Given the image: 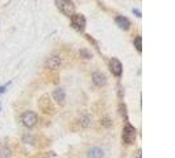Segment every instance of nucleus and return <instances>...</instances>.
<instances>
[{
    "label": "nucleus",
    "mask_w": 175,
    "mask_h": 158,
    "mask_svg": "<svg viewBox=\"0 0 175 158\" xmlns=\"http://www.w3.org/2000/svg\"><path fill=\"white\" fill-rule=\"evenodd\" d=\"M136 158H141V150H137V154H136Z\"/></svg>",
    "instance_id": "obj_20"
},
{
    "label": "nucleus",
    "mask_w": 175,
    "mask_h": 158,
    "mask_svg": "<svg viewBox=\"0 0 175 158\" xmlns=\"http://www.w3.org/2000/svg\"><path fill=\"white\" fill-rule=\"evenodd\" d=\"M9 83H11V82H8V83H7V84H4V86H0V95H2V94H4V91H5V88H7V86H8V84H9Z\"/></svg>",
    "instance_id": "obj_18"
},
{
    "label": "nucleus",
    "mask_w": 175,
    "mask_h": 158,
    "mask_svg": "<svg viewBox=\"0 0 175 158\" xmlns=\"http://www.w3.org/2000/svg\"><path fill=\"white\" fill-rule=\"evenodd\" d=\"M120 113H121V116H124L125 120H128V115H126V107H125V104H120Z\"/></svg>",
    "instance_id": "obj_15"
},
{
    "label": "nucleus",
    "mask_w": 175,
    "mask_h": 158,
    "mask_svg": "<svg viewBox=\"0 0 175 158\" xmlns=\"http://www.w3.org/2000/svg\"><path fill=\"white\" fill-rule=\"evenodd\" d=\"M21 121L26 128H33V126L37 124L38 117H37V115H36V112H33V111H25V112L21 115Z\"/></svg>",
    "instance_id": "obj_4"
},
{
    "label": "nucleus",
    "mask_w": 175,
    "mask_h": 158,
    "mask_svg": "<svg viewBox=\"0 0 175 158\" xmlns=\"http://www.w3.org/2000/svg\"><path fill=\"white\" fill-rule=\"evenodd\" d=\"M71 19V25L75 30L78 32H84L86 29V17L81 13H74L70 16Z\"/></svg>",
    "instance_id": "obj_3"
},
{
    "label": "nucleus",
    "mask_w": 175,
    "mask_h": 158,
    "mask_svg": "<svg viewBox=\"0 0 175 158\" xmlns=\"http://www.w3.org/2000/svg\"><path fill=\"white\" fill-rule=\"evenodd\" d=\"M133 43H134V46H136L138 53H141L142 51V37L141 36H136V38L133 40Z\"/></svg>",
    "instance_id": "obj_13"
},
{
    "label": "nucleus",
    "mask_w": 175,
    "mask_h": 158,
    "mask_svg": "<svg viewBox=\"0 0 175 158\" xmlns=\"http://www.w3.org/2000/svg\"><path fill=\"white\" fill-rule=\"evenodd\" d=\"M79 54H81V57L86 58V59H90V58H92V54H91L88 50H86V49H82V50H79Z\"/></svg>",
    "instance_id": "obj_14"
},
{
    "label": "nucleus",
    "mask_w": 175,
    "mask_h": 158,
    "mask_svg": "<svg viewBox=\"0 0 175 158\" xmlns=\"http://www.w3.org/2000/svg\"><path fill=\"white\" fill-rule=\"evenodd\" d=\"M109 69H111V73H112L115 77L120 78L121 74H122V63L118 61L117 58H111L109 59Z\"/></svg>",
    "instance_id": "obj_6"
},
{
    "label": "nucleus",
    "mask_w": 175,
    "mask_h": 158,
    "mask_svg": "<svg viewBox=\"0 0 175 158\" xmlns=\"http://www.w3.org/2000/svg\"><path fill=\"white\" fill-rule=\"evenodd\" d=\"M38 107L41 108L42 112H45V113H51L54 111V107L51 104V100L47 95H43V96L38 100Z\"/></svg>",
    "instance_id": "obj_5"
},
{
    "label": "nucleus",
    "mask_w": 175,
    "mask_h": 158,
    "mask_svg": "<svg viewBox=\"0 0 175 158\" xmlns=\"http://www.w3.org/2000/svg\"><path fill=\"white\" fill-rule=\"evenodd\" d=\"M132 12H133V13L137 16V17H141V12L138 11V9H136V8H133V11H132Z\"/></svg>",
    "instance_id": "obj_19"
},
{
    "label": "nucleus",
    "mask_w": 175,
    "mask_h": 158,
    "mask_svg": "<svg viewBox=\"0 0 175 158\" xmlns=\"http://www.w3.org/2000/svg\"><path fill=\"white\" fill-rule=\"evenodd\" d=\"M11 154H12V150L9 146H3L0 149V158H11Z\"/></svg>",
    "instance_id": "obj_12"
},
{
    "label": "nucleus",
    "mask_w": 175,
    "mask_h": 158,
    "mask_svg": "<svg viewBox=\"0 0 175 158\" xmlns=\"http://www.w3.org/2000/svg\"><path fill=\"white\" fill-rule=\"evenodd\" d=\"M90 124H91V121H90V117L88 116H84V117L82 118V125L84 126V128H87Z\"/></svg>",
    "instance_id": "obj_16"
},
{
    "label": "nucleus",
    "mask_w": 175,
    "mask_h": 158,
    "mask_svg": "<svg viewBox=\"0 0 175 158\" xmlns=\"http://www.w3.org/2000/svg\"><path fill=\"white\" fill-rule=\"evenodd\" d=\"M53 98H54V100L57 101L59 105H63V104H65V101H66V92H65V90H63V88L54 90Z\"/></svg>",
    "instance_id": "obj_8"
},
{
    "label": "nucleus",
    "mask_w": 175,
    "mask_h": 158,
    "mask_svg": "<svg viewBox=\"0 0 175 158\" xmlns=\"http://www.w3.org/2000/svg\"><path fill=\"white\" fill-rule=\"evenodd\" d=\"M0 111H2V105H0Z\"/></svg>",
    "instance_id": "obj_21"
},
{
    "label": "nucleus",
    "mask_w": 175,
    "mask_h": 158,
    "mask_svg": "<svg viewBox=\"0 0 175 158\" xmlns=\"http://www.w3.org/2000/svg\"><path fill=\"white\" fill-rule=\"evenodd\" d=\"M55 5L65 16L74 15V4L71 0H55Z\"/></svg>",
    "instance_id": "obj_2"
},
{
    "label": "nucleus",
    "mask_w": 175,
    "mask_h": 158,
    "mask_svg": "<svg viewBox=\"0 0 175 158\" xmlns=\"http://www.w3.org/2000/svg\"><path fill=\"white\" fill-rule=\"evenodd\" d=\"M101 125H104V126H107V128H108V126L112 125V121H111L108 117H105V118H103V120H101Z\"/></svg>",
    "instance_id": "obj_17"
},
{
    "label": "nucleus",
    "mask_w": 175,
    "mask_h": 158,
    "mask_svg": "<svg viewBox=\"0 0 175 158\" xmlns=\"http://www.w3.org/2000/svg\"><path fill=\"white\" fill-rule=\"evenodd\" d=\"M136 136H137L136 128L128 122V124L124 126V129H122V141H124L126 145H130L136 140Z\"/></svg>",
    "instance_id": "obj_1"
},
{
    "label": "nucleus",
    "mask_w": 175,
    "mask_h": 158,
    "mask_svg": "<svg viewBox=\"0 0 175 158\" xmlns=\"http://www.w3.org/2000/svg\"><path fill=\"white\" fill-rule=\"evenodd\" d=\"M92 82H94L95 86L101 87L107 83V78H105L104 74L100 73V71H95V73L92 74Z\"/></svg>",
    "instance_id": "obj_7"
},
{
    "label": "nucleus",
    "mask_w": 175,
    "mask_h": 158,
    "mask_svg": "<svg viewBox=\"0 0 175 158\" xmlns=\"http://www.w3.org/2000/svg\"><path fill=\"white\" fill-rule=\"evenodd\" d=\"M116 24L118 28H121L122 30H128L129 26H130V21L125 16H117L116 17Z\"/></svg>",
    "instance_id": "obj_10"
},
{
    "label": "nucleus",
    "mask_w": 175,
    "mask_h": 158,
    "mask_svg": "<svg viewBox=\"0 0 175 158\" xmlns=\"http://www.w3.org/2000/svg\"><path fill=\"white\" fill-rule=\"evenodd\" d=\"M87 156H88V158H103L104 157V150H103L101 148L95 146V148H91L88 150Z\"/></svg>",
    "instance_id": "obj_11"
},
{
    "label": "nucleus",
    "mask_w": 175,
    "mask_h": 158,
    "mask_svg": "<svg viewBox=\"0 0 175 158\" xmlns=\"http://www.w3.org/2000/svg\"><path fill=\"white\" fill-rule=\"evenodd\" d=\"M46 66L49 67V69H58L59 66H61V57H58V55H53V57H50L49 59L46 61Z\"/></svg>",
    "instance_id": "obj_9"
}]
</instances>
